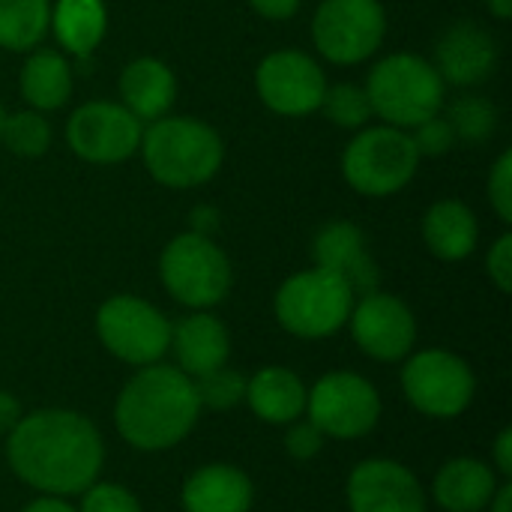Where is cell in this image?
<instances>
[{"instance_id":"25","label":"cell","mask_w":512,"mask_h":512,"mask_svg":"<svg viewBox=\"0 0 512 512\" xmlns=\"http://www.w3.org/2000/svg\"><path fill=\"white\" fill-rule=\"evenodd\" d=\"M105 6L102 0H57L51 9V27L57 42L75 54V57H90L93 48L105 36Z\"/></svg>"},{"instance_id":"34","label":"cell","mask_w":512,"mask_h":512,"mask_svg":"<svg viewBox=\"0 0 512 512\" xmlns=\"http://www.w3.org/2000/svg\"><path fill=\"white\" fill-rule=\"evenodd\" d=\"M285 450L291 459L297 462H309L324 450V435L312 420H294L288 423V435H285Z\"/></svg>"},{"instance_id":"21","label":"cell","mask_w":512,"mask_h":512,"mask_svg":"<svg viewBox=\"0 0 512 512\" xmlns=\"http://www.w3.org/2000/svg\"><path fill=\"white\" fill-rule=\"evenodd\" d=\"M306 384L285 366H264L246 378V399L252 414L270 426H288L306 414Z\"/></svg>"},{"instance_id":"41","label":"cell","mask_w":512,"mask_h":512,"mask_svg":"<svg viewBox=\"0 0 512 512\" xmlns=\"http://www.w3.org/2000/svg\"><path fill=\"white\" fill-rule=\"evenodd\" d=\"M489 512H512V486L510 483H501L498 486V492H495V498L489 501Z\"/></svg>"},{"instance_id":"9","label":"cell","mask_w":512,"mask_h":512,"mask_svg":"<svg viewBox=\"0 0 512 512\" xmlns=\"http://www.w3.org/2000/svg\"><path fill=\"white\" fill-rule=\"evenodd\" d=\"M402 393L420 414L453 420L471 408L477 396V378L459 354L429 348L408 354L402 369Z\"/></svg>"},{"instance_id":"39","label":"cell","mask_w":512,"mask_h":512,"mask_svg":"<svg viewBox=\"0 0 512 512\" xmlns=\"http://www.w3.org/2000/svg\"><path fill=\"white\" fill-rule=\"evenodd\" d=\"M219 228V213L216 207H195L192 210V231L201 237H213Z\"/></svg>"},{"instance_id":"33","label":"cell","mask_w":512,"mask_h":512,"mask_svg":"<svg viewBox=\"0 0 512 512\" xmlns=\"http://www.w3.org/2000/svg\"><path fill=\"white\" fill-rule=\"evenodd\" d=\"M489 201L501 222H512V153L504 150L489 174Z\"/></svg>"},{"instance_id":"14","label":"cell","mask_w":512,"mask_h":512,"mask_svg":"<svg viewBox=\"0 0 512 512\" xmlns=\"http://www.w3.org/2000/svg\"><path fill=\"white\" fill-rule=\"evenodd\" d=\"M348 324L357 348L378 363H396L414 351L417 318L408 303L393 294L372 291L366 297H357Z\"/></svg>"},{"instance_id":"36","label":"cell","mask_w":512,"mask_h":512,"mask_svg":"<svg viewBox=\"0 0 512 512\" xmlns=\"http://www.w3.org/2000/svg\"><path fill=\"white\" fill-rule=\"evenodd\" d=\"M492 465L495 471L510 480L512 474V429H501V435L495 438V447H492Z\"/></svg>"},{"instance_id":"11","label":"cell","mask_w":512,"mask_h":512,"mask_svg":"<svg viewBox=\"0 0 512 512\" xmlns=\"http://www.w3.org/2000/svg\"><path fill=\"white\" fill-rule=\"evenodd\" d=\"M306 414L324 438L354 441L378 426L381 396L357 372H327L306 393Z\"/></svg>"},{"instance_id":"32","label":"cell","mask_w":512,"mask_h":512,"mask_svg":"<svg viewBox=\"0 0 512 512\" xmlns=\"http://www.w3.org/2000/svg\"><path fill=\"white\" fill-rule=\"evenodd\" d=\"M411 141H414V147H417L420 156H444V153L453 150L456 132H453V126H450L447 117L435 114V117H429V120H423V123L414 126Z\"/></svg>"},{"instance_id":"5","label":"cell","mask_w":512,"mask_h":512,"mask_svg":"<svg viewBox=\"0 0 512 512\" xmlns=\"http://www.w3.org/2000/svg\"><path fill=\"white\" fill-rule=\"evenodd\" d=\"M354 291L348 282L324 267L294 273L276 291L273 309L282 324L297 339H327L339 333L354 309Z\"/></svg>"},{"instance_id":"29","label":"cell","mask_w":512,"mask_h":512,"mask_svg":"<svg viewBox=\"0 0 512 512\" xmlns=\"http://www.w3.org/2000/svg\"><path fill=\"white\" fill-rule=\"evenodd\" d=\"M321 108H324L327 120L342 126V129H363L369 123V117H372V105H369L366 87H357V84L327 87Z\"/></svg>"},{"instance_id":"8","label":"cell","mask_w":512,"mask_h":512,"mask_svg":"<svg viewBox=\"0 0 512 512\" xmlns=\"http://www.w3.org/2000/svg\"><path fill=\"white\" fill-rule=\"evenodd\" d=\"M96 336L108 354L129 366H153L168 354L171 321L147 300L117 294L96 312Z\"/></svg>"},{"instance_id":"43","label":"cell","mask_w":512,"mask_h":512,"mask_svg":"<svg viewBox=\"0 0 512 512\" xmlns=\"http://www.w3.org/2000/svg\"><path fill=\"white\" fill-rule=\"evenodd\" d=\"M3 120H6V111H3V105H0V132H3Z\"/></svg>"},{"instance_id":"1","label":"cell","mask_w":512,"mask_h":512,"mask_svg":"<svg viewBox=\"0 0 512 512\" xmlns=\"http://www.w3.org/2000/svg\"><path fill=\"white\" fill-rule=\"evenodd\" d=\"M9 468L42 495L75 498L99 480L105 444L78 411L42 408L15 423L6 441Z\"/></svg>"},{"instance_id":"38","label":"cell","mask_w":512,"mask_h":512,"mask_svg":"<svg viewBox=\"0 0 512 512\" xmlns=\"http://www.w3.org/2000/svg\"><path fill=\"white\" fill-rule=\"evenodd\" d=\"M21 405L12 393L0 390V435H9L15 429V423L21 420Z\"/></svg>"},{"instance_id":"22","label":"cell","mask_w":512,"mask_h":512,"mask_svg":"<svg viewBox=\"0 0 512 512\" xmlns=\"http://www.w3.org/2000/svg\"><path fill=\"white\" fill-rule=\"evenodd\" d=\"M177 81L174 72L156 60V57H138L132 60L120 75V105L132 111L141 123H153L165 117L174 105Z\"/></svg>"},{"instance_id":"17","label":"cell","mask_w":512,"mask_h":512,"mask_svg":"<svg viewBox=\"0 0 512 512\" xmlns=\"http://www.w3.org/2000/svg\"><path fill=\"white\" fill-rule=\"evenodd\" d=\"M312 258H315V267L339 273L348 282V288L354 291V297H366V294L378 291V285H381V270H378L375 258L366 252V237L348 219L330 222L315 234Z\"/></svg>"},{"instance_id":"18","label":"cell","mask_w":512,"mask_h":512,"mask_svg":"<svg viewBox=\"0 0 512 512\" xmlns=\"http://www.w3.org/2000/svg\"><path fill=\"white\" fill-rule=\"evenodd\" d=\"M168 351L174 354L180 372H186L189 378H201L228 363L231 336H228L225 324L204 309V312H192V315L180 318L177 324H171Z\"/></svg>"},{"instance_id":"23","label":"cell","mask_w":512,"mask_h":512,"mask_svg":"<svg viewBox=\"0 0 512 512\" xmlns=\"http://www.w3.org/2000/svg\"><path fill=\"white\" fill-rule=\"evenodd\" d=\"M423 240L441 261H465L480 240V225L471 207L456 198L438 201L423 216Z\"/></svg>"},{"instance_id":"27","label":"cell","mask_w":512,"mask_h":512,"mask_svg":"<svg viewBox=\"0 0 512 512\" xmlns=\"http://www.w3.org/2000/svg\"><path fill=\"white\" fill-rule=\"evenodd\" d=\"M447 120L456 132V141L465 144H483L498 132V108L486 96H459L450 105Z\"/></svg>"},{"instance_id":"2","label":"cell","mask_w":512,"mask_h":512,"mask_svg":"<svg viewBox=\"0 0 512 512\" xmlns=\"http://www.w3.org/2000/svg\"><path fill=\"white\" fill-rule=\"evenodd\" d=\"M201 402L195 384L177 366H141L120 390L114 426L120 438L141 453L177 447L198 423Z\"/></svg>"},{"instance_id":"6","label":"cell","mask_w":512,"mask_h":512,"mask_svg":"<svg viewBox=\"0 0 512 512\" xmlns=\"http://www.w3.org/2000/svg\"><path fill=\"white\" fill-rule=\"evenodd\" d=\"M420 165V153L405 129L369 126L363 129L342 156V174L348 186L366 198H387L402 192Z\"/></svg>"},{"instance_id":"26","label":"cell","mask_w":512,"mask_h":512,"mask_svg":"<svg viewBox=\"0 0 512 512\" xmlns=\"http://www.w3.org/2000/svg\"><path fill=\"white\" fill-rule=\"evenodd\" d=\"M51 27L48 0H0V48L30 51Z\"/></svg>"},{"instance_id":"42","label":"cell","mask_w":512,"mask_h":512,"mask_svg":"<svg viewBox=\"0 0 512 512\" xmlns=\"http://www.w3.org/2000/svg\"><path fill=\"white\" fill-rule=\"evenodd\" d=\"M486 3H489V12L495 18H501V21L512 18V0H486Z\"/></svg>"},{"instance_id":"19","label":"cell","mask_w":512,"mask_h":512,"mask_svg":"<svg viewBox=\"0 0 512 512\" xmlns=\"http://www.w3.org/2000/svg\"><path fill=\"white\" fill-rule=\"evenodd\" d=\"M180 501L186 512H249L255 486L240 468L213 462L189 474Z\"/></svg>"},{"instance_id":"24","label":"cell","mask_w":512,"mask_h":512,"mask_svg":"<svg viewBox=\"0 0 512 512\" xmlns=\"http://www.w3.org/2000/svg\"><path fill=\"white\" fill-rule=\"evenodd\" d=\"M21 96L33 111H57L72 96V66L63 54L39 48L24 60Z\"/></svg>"},{"instance_id":"28","label":"cell","mask_w":512,"mask_h":512,"mask_svg":"<svg viewBox=\"0 0 512 512\" xmlns=\"http://www.w3.org/2000/svg\"><path fill=\"white\" fill-rule=\"evenodd\" d=\"M0 141L15 153V156H24V159H33V156H42L51 144V126L48 120L42 117V111H15L3 120V132H0Z\"/></svg>"},{"instance_id":"7","label":"cell","mask_w":512,"mask_h":512,"mask_svg":"<svg viewBox=\"0 0 512 512\" xmlns=\"http://www.w3.org/2000/svg\"><path fill=\"white\" fill-rule=\"evenodd\" d=\"M159 276L168 294L195 309L219 306L231 291V261L213 243V237H201L195 231L177 234L159 258Z\"/></svg>"},{"instance_id":"12","label":"cell","mask_w":512,"mask_h":512,"mask_svg":"<svg viewBox=\"0 0 512 512\" xmlns=\"http://www.w3.org/2000/svg\"><path fill=\"white\" fill-rule=\"evenodd\" d=\"M144 123L120 102H84L66 123V144L93 165H114L141 147Z\"/></svg>"},{"instance_id":"13","label":"cell","mask_w":512,"mask_h":512,"mask_svg":"<svg viewBox=\"0 0 512 512\" xmlns=\"http://www.w3.org/2000/svg\"><path fill=\"white\" fill-rule=\"evenodd\" d=\"M255 87L270 111L282 117H306L321 108L327 78L315 57L297 48H282L258 63Z\"/></svg>"},{"instance_id":"15","label":"cell","mask_w":512,"mask_h":512,"mask_svg":"<svg viewBox=\"0 0 512 512\" xmlns=\"http://www.w3.org/2000/svg\"><path fill=\"white\" fill-rule=\"evenodd\" d=\"M351 512H426L420 480L393 459H366L348 477Z\"/></svg>"},{"instance_id":"37","label":"cell","mask_w":512,"mask_h":512,"mask_svg":"<svg viewBox=\"0 0 512 512\" xmlns=\"http://www.w3.org/2000/svg\"><path fill=\"white\" fill-rule=\"evenodd\" d=\"M249 3L258 15H264L270 21H285L300 9V0H249Z\"/></svg>"},{"instance_id":"40","label":"cell","mask_w":512,"mask_h":512,"mask_svg":"<svg viewBox=\"0 0 512 512\" xmlns=\"http://www.w3.org/2000/svg\"><path fill=\"white\" fill-rule=\"evenodd\" d=\"M21 512H78L66 498H54V495H39L33 498Z\"/></svg>"},{"instance_id":"35","label":"cell","mask_w":512,"mask_h":512,"mask_svg":"<svg viewBox=\"0 0 512 512\" xmlns=\"http://www.w3.org/2000/svg\"><path fill=\"white\" fill-rule=\"evenodd\" d=\"M486 270H489V279L495 282L498 291L510 294L512 291V234H501L495 240V246L489 249V258H486Z\"/></svg>"},{"instance_id":"20","label":"cell","mask_w":512,"mask_h":512,"mask_svg":"<svg viewBox=\"0 0 512 512\" xmlns=\"http://www.w3.org/2000/svg\"><path fill=\"white\" fill-rule=\"evenodd\" d=\"M498 486V474L486 462L459 456L435 474L432 498L444 512H483Z\"/></svg>"},{"instance_id":"10","label":"cell","mask_w":512,"mask_h":512,"mask_svg":"<svg viewBox=\"0 0 512 512\" xmlns=\"http://www.w3.org/2000/svg\"><path fill=\"white\" fill-rule=\"evenodd\" d=\"M387 33V15L378 0H321L312 18V42L330 63L354 66L369 60Z\"/></svg>"},{"instance_id":"16","label":"cell","mask_w":512,"mask_h":512,"mask_svg":"<svg viewBox=\"0 0 512 512\" xmlns=\"http://www.w3.org/2000/svg\"><path fill=\"white\" fill-rule=\"evenodd\" d=\"M432 66L438 69L441 81L456 87L483 84L498 69V42L477 21H456L441 33Z\"/></svg>"},{"instance_id":"30","label":"cell","mask_w":512,"mask_h":512,"mask_svg":"<svg viewBox=\"0 0 512 512\" xmlns=\"http://www.w3.org/2000/svg\"><path fill=\"white\" fill-rule=\"evenodd\" d=\"M192 384H195L201 408H210V411H228L246 399V375L228 366H219L201 378H192Z\"/></svg>"},{"instance_id":"31","label":"cell","mask_w":512,"mask_h":512,"mask_svg":"<svg viewBox=\"0 0 512 512\" xmlns=\"http://www.w3.org/2000/svg\"><path fill=\"white\" fill-rule=\"evenodd\" d=\"M78 512H144L138 498L120 486V483H93L81 492V510Z\"/></svg>"},{"instance_id":"3","label":"cell","mask_w":512,"mask_h":512,"mask_svg":"<svg viewBox=\"0 0 512 512\" xmlns=\"http://www.w3.org/2000/svg\"><path fill=\"white\" fill-rule=\"evenodd\" d=\"M141 156L150 177L168 189L207 183L225 159V144L213 126L195 117H159L141 135Z\"/></svg>"},{"instance_id":"4","label":"cell","mask_w":512,"mask_h":512,"mask_svg":"<svg viewBox=\"0 0 512 512\" xmlns=\"http://www.w3.org/2000/svg\"><path fill=\"white\" fill-rule=\"evenodd\" d=\"M366 96L372 114H378L387 126L414 129L417 123L441 114L444 81L429 60L399 51L372 66Z\"/></svg>"}]
</instances>
